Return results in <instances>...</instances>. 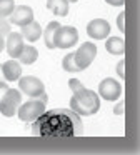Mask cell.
Instances as JSON below:
<instances>
[{
  "label": "cell",
  "mask_w": 140,
  "mask_h": 155,
  "mask_svg": "<svg viewBox=\"0 0 140 155\" xmlns=\"http://www.w3.org/2000/svg\"><path fill=\"white\" fill-rule=\"evenodd\" d=\"M117 74H118L120 78H125V62L123 60H120L117 64Z\"/></svg>",
  "instance_id": "cell-23"
},
{
  "label": "cell",
  "mask_w": 140,
  "mask_h": 155,
  "mask_svg": "<svg viewBox=\"0 0 140 155\" xmlns=\"http://www.w3.org/2000/svg\"><path fill=\"white\" fill-rule=\"evenodd\" d=\"M110 34V24L103 18H93L87 25V35L93 40H103Z\"/></svg>",
  "instance_id": "cell-9"
},
{
  "label": "cell",
  "mask_w": 140,
  "mask_h": 155,
  "mask_svg": "<svg viewBox=\"0 0 140 155\" xmlns=\"http://www.w3.org/2000/svg\"><path fill=\"white\" fill-rule=\"evenodd\" d=\"M47 8L53 15L65 17L68 14V2H65V0H47Z\"/></svg>",
  "instance_id": "cell-16"
},
{
  "label": "cell",
  "mask_w": 140,
  "mask_h": 155,
  "mask_svg": "<svg viewBox=\"0 0 140 155\" xmlns=\"http://www.w3.org/2000/svg\"><path fill=\"white\" fill-rule=\"evenodd\" d=\"M68 87H70V90L75 94V92H78V90H82V88H83V84L80 80H77V78H70V80H68Z\"/></svg>",
  "instance_id": "cell-21"
},
{
  "label": "cell",
  "mask_w": 140,
  "mask_h": 155,
  "mask_svg": "<svg viewBox=\"0 0 140 155\" xmlns=\"http://www.w3.org/2000/svg\"><path fill=\"white\" fill-rule=\"evenodd\" d=\"M58 27H60V24L53 20V22H50V24L43 28L42 37H43V42H45L47 48H55V45H53V38H55V34H57V28H58Z\"/></svg>",
  "instance_id": "cell-17"
},
{
  "label": "cell",
  "mask_w": 140,
  "mask_h": 155,
  "mask_svg": "<svg viewBox=\"0 0 140 155\" xmlns=\"http://www.w3.org/2000/svg\"><path fill=\"white\" fill-rule=\"evenodd\" d=\"M2 74L3 78L7 82H17L22 77V67H20V62H17V58H10L5 64H2Z\"/></svg>",
  "instance_id": "cell-12"
},
{
  "label": "cell",
  "mask_w": 140,
  "mask_h": 155,
  "mask_svg": "<svg viewBox=\"0 0 140 155\" xmlns=\"http://www.w3.org/2000/svg\"><path fill=\"white\" fill-rule=\"evenodd\" d=\"M47 102H43L40 97H33L30 100H27L25 104H20L18 110H17V115L22 122H33L37 117L45 112Z\"/></svg>",
  "instance_id": "cell-3"
},
{
  "label": "cell",
  "mask_w": 140,
  "mask_h": 155,
  "mask_svg": "<svg viewBox=\"0 0 140 155\" xmlns=\"http://www.w3.org/2000/svg\"><path fill=\"white\" fill-rule=\"evenodd\" d=\"M117 27L120 32H125V12H120L117 17Z\"/></svg>",
  "instance_id": "cell-22"
},
{
  "label": "cell",
  "mask_w": 140,
  "mask_h": 155,
  "mask_svg": "<svg viewBox=\"0 0 140 155\" xmlns=\"http://www.w3.org/2000/svg\"><path fill=\"white\" fill-rule=\"evenodd\" d=\"M8 84L7 82H3V80H0V102H2V98H3V95L7 94V90H8Z\"/></svg>",
  "instance_id": "cell-24"
},
{
  "label": "cell",
  "mask_w": 140,
  "mask_h": 155,
  "mask_svg": "<svg viewBox=\"0 0 140 155\" xmlns=\"http://www.w3.org/2000/svg\"><path fill=\"white\" fill-rule=\"evenodd\" d=\"M0 80H3V74H2V65H0Z\"/></svg>",
  "instance_id": "cell-28"
},
{
  "label": "cell",
  "mask_w": 140,
  "mask_h": 155,
  "mask_svg": "<svg viewBox=\"0 0 140 155\" xmlns=\"http://www.w3.org/2000/svg\"><path fill=\"white\" fill-rule=\"evenodd\" d=\"M10 24L23 27V25L30 24L33 20V10L28 5H18V7L13 8V12L10 14Z\"/></svg>",
  "instance_id": "cell-10"
},
{
  "label": "cell",
  "mask_w": 140,
  "mask_h": 155,
  "mask_svg": "<svg viewBox=\"0 0 140 155\" xmlns=\"http://www.w3.org/2000/svg\"><path fill=\"white\" fill-rule=\"evenodd\" d=\"M70 108L77 115H93L100 110V97L97 92L83 87L82 90L75 92L70 98Z\"/></svg>",
  "instance_id": "cell-2"
},
{
  "label": "cell",
  "mask_w": 140,
  "mask_h": 155,
  "mask_svg": "<svg viewBox=\"0 0 140 155\" xmlns=\"http://www.w3.org/2000/svg\"><path fill=\"white\" fill-rule=\"evenodd\" d=\"M105 48L112 55H123L125 52V42L122 37H108L105 42Z\"/></svg>",
  "instance_id": "cell-14"
},
{
  "label": "cell",
  "mask_w": 140,
  "mask_h": 155,
  "mask_svg": "<svg viewBox=\"0 0 140 155\" xmlns=\"http://www.w3.org/2000/svg\"><path fill=\"white\" fill-rule=\"evenodd\" d=\"M8 34H10V22L5 17H0V35L7 37Z\"/></svg>",
  "instance_id": "cell-20"
},
{
  "label": "cell",
  "mask_w": 140,
  "mask_h": 155,
  "mask_svg": "<svg viewBox=\"0 0 140 155\" xmlns=\"http://www.w3.org/2000/svg\"><path fill=\"white\" fill-rule=\"evenodd\" d=\"M3 48H5V38H3L2 35H0V52H2Z\"/></svg>",
  "instance_id": "cell-27"
},
{
  "label": "cell",
  "mask_w": 140,
  "mask_h": 155,
  "mask_svg": "<svg viewBox=\"0 0 140 155\" xmlns=\"http://www.w3.org/2000/svg\"><path fill=\"white\" fill-rule=\"evenodd\" d=\"M20 28H22L20 34H22L23 40H27V42H37L42 37V32H43V28L40 27V24L35 20H32L30 24L23 25V27H20Z\"/></svg>",
  "instance_id": "cell-13"
},
{
  "label": "cell",
  "mask_w": 140,
  "mask_h": 155,
  "mask_svg": "<svg viewBox=\"0 0 140 155\" xmlns=\"http://www.w3.org/2000/svg\"><path fill=\"white\" fill-rule=\"evenodd\" d=\"M97 55V47L93 42H83L77 52H73V58H75V64L78 67V70H85L90 64L93 62Z\"/></svg>",
  "instance_id": "cell-6"
},
{
  "label": "cell",
  "mask_w": 140,
  "mask_h": 155,
  "mask_svg": "<svg viewBox=\"0 0 140 155\" xmlns=\"http://www.w3.org/2000/svg\"><path fill=\"white\" fill-rule=\"evenodd\" d=\"M65 2H68V4H75V2H78V0H65Z\"/></svg>",
  "instance_id": "cell-29"
},
{
  "label": "cell",
  "mask_w": 140,
  "mask_h": 155,
  "mask_svg": "<svg viewBox=\"0 0 140 155\" xmlns=\"http://www.w3.org/2000/svg\"><path fill=\"white\" fill-rule=\"evenodd\" d=\"M38 58V50H37L33 45H23V48H22V52H20V55H18V60H20V64H23V65H32L33 62Z\"/></svg>",
  "instance_id": "cell-15"
},
{
  "label": "cell",
  "mask_w": 140,
  "mask_h": 155,
  "mask_svg": "<svg viewBox=\"0 0 140 155\" xmlns=\"http://www.w3.org/2000/svg\"><path fill=\"white\" fill-rule=\"evenodd\" d=\"M15 8V2L13 0H0V17H10V14Z\"/></svg>",
  "instance_id": "cell-19"
},
{
  "label": "cell",
  "mask_w": 140,
  "mask_h": 155,
  "mask_svg": "<svg viewBox=\"0 0 140 155\" xmlns=\"http://www.w3.org/2000/svg\"><path fill=\"white\" fill-rule=\"evenodd\" d=\"M22 104V92L17 88H8L0 102V114L5 117H13Z\"/></svg>",
  "instance_id": "cell-4"
},
{
  "label": "cell",
  "mask_w": 140,
  "mask_h": 155,
  "mask_svg": "<svg viewBox=\"0 0 140 155\" xmlns=\"http://www.w3.org/2000/svg\"><path fill=\"white\" fill-rule=\"evenodd\" d=\"M120 95H122V85L112 77H107L100 82L98 85V97H102L103 100H118Z\"/></svg>",
  "instance_id": "cell-8"
},
{
  "label": "cell",
  "mask_w": 140,
  "mask_h": 155,
  "mask_svg": "<svg viewBox=\"0 0 140 155\" xmlns=\"http://www.w3.org/2000/svg\"><path fill=\"white\" fill-rule=\"evenodd\" d=\"M18 90L22 94L28 95L30 98H33L45 92V85H43V82L40 78L33 77V75H27V77L18 78Z\"/></svg>",
  "instance_id": "cell-7"
},
{
  "label": "cell",
  "mask_w": 140,
  "mask_h": 155,
  "mask_svg": "<svg viewBox=\"0 0 140 155\" xmlns=\"http://www.w3.org/2000/svg\"><path fill=\"white\" fill-rule=\"evenodd\" d=\"M123 107H125V104L120 100L118 104L115 105V108H113V114H115V115H122V114H123Z\"/></svg>",
  "instance_id": "cell-25"
},
{
  "label": "cell",
  "mask_w": 140,
  "mask_h": 155,
  "mask_svg": "<svg viewBox=\"0 0 140 155\" xmlns=\"http://www.w3.org/2000/svg\"><path fill=\"white\" fill-rule=\"evenodd\" d=\"M78 42V32H77L75 27H70V25H65L62 27L60 25L57 28L55 38H53V45L55 48H70Z\"/></svg>",
  "instance_id": "cell-5"
},
{
  "label": "cell",
  "mask_w": 140,
  "mask_h": 155,
  "mask_svg": "<svg viewBox=\"0 0 140 155\" xmlns=\"http://www.w3.org/2000/svg\"><path fill=\"white\" fill-rule=\"evenodd\" d=\"M32 135L35 137H80L83 135V124L80 115L72 108L45 110L32 124Z\"/></svg>",
  "instance_id": "cell-1"
},
{
  "label": "cell",
  "mask_w": 140,
  "mask_h": 155,
  "mask_svg": "<svg viewBox=\"0 0 140 155\" xmlns=\"http://www.w3.org/2000/svg\"><path fill=\"white\" fill-rule=\"evenodd\" d=\"M108 5H113V7H122L125 4V0H105Z\"/></svg>",
  "instance_id": "cell-26"
},
{
  "label": "cell",
  "mask_w": 140,
  "mask_h": 155,
  "mask_svg": "<svg viewBox=\"0 0 140 155\" xmlns=\"http://www.w3.org/2000/svg\"><path fill=\"white\" fill-rule=\"evenodd\" d=\"M62 67L65 72H80L78 67L75 64V58H73V54H67L62 60Z\"/></svg>",
  "instance_id": "cell-18"
},
{
  "label": "cell",
  "mask_w": 140,
  "mask_h": 155,
  "mask_svg": "<svg viewBox=\"0 0 140 155\" xmlns=\"http://www.w3.org/2000/svg\"><path fill=\"white\" fill-rule=\"evenodd\" d=\"M23 45H25V42H23L22 34H18V32H10V34L7 35L5 48H7V54H8L12 58H18Z\"/></svg>",
  "instance_id": "cell-11"
}]
</instances>
